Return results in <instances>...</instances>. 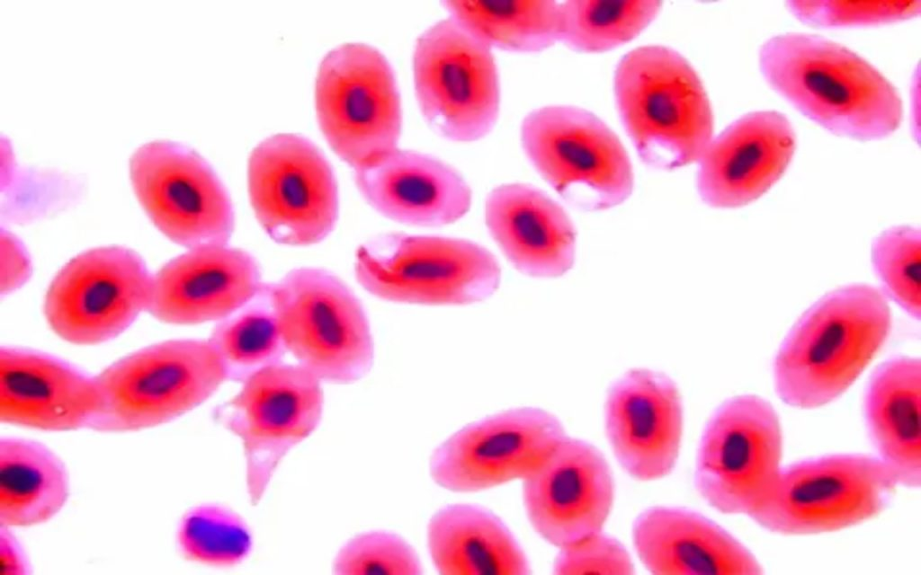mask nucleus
I'll list each match as a JSON object with an SVG mask.
<instances>
[{
	"instance_id": "1",
	"label": "nucleus",
	"mask_w": 921,
	"mask_h": 575,
	"mask_svg": "<svg viewBox=\"0 0 921 575\" xmlns=\"http://www.w3.org/2000/svg\"><path fill=\"white\" fill-rule=\"evenodd\" d=\"M765 81L806 117L858 140L891 135L902 119L898 91L872 65L825 38L787 32L759 49Z\"/></svg>"
},
{
	"instance_id": "2",
	"label": "nucleus",
	"mask_w": 921,
	"mask_h": 575,
	"mask_svg": "<svg viewBox=\"0 0 921 575\" xmlns=\"http://www.w3.org/2000/svg\"><path fill=\"white\" fill-rule=\"evenodd\" d=\"M890 327L888 301L877 288L854 284L827 294L799 319L776 354L779 398L800 409L836 400L875 357Z\"/></svg>"
},
{
	"instance_id": "3",
	"label": "nucleus",
	"mask_w": 921,
	"mask_h": 575,
	"mask_svg": "<svg viewBox=\"0 0 921 575\" xmlns=\"http://www.w3.org/2000/svg\"><path fill=\"white\" fill-rule=\"evenodd\" d=\"M623 127L647 164L672 170L700 160L713 133L703 84L688 60L661 45L623 56L613 80Z\"/></svg>"
},
{
	"instance_id": "4",
	"label": "nucleus",
	"mask_w": 921,
	"mask_h": 575,
	"mask_svg": "<svg viewBox=\"0 0 921 575\" xmlns=\"http://www.w3.org/2000/svg\"><path fill=\"white\" fill-rule=\"evenodd\" d=\"M227 380L209 340L146 347L94 376L97 407L88 429L124 433L168 423L205 402Z\"/></svg>"
},
{
	"instance_id": "5",
	"label": "nucleus",
	"mask_w": 921,
	"mask_h": 575,
	"mask_svg": "<svg viewBox=\"0 0 921 575\" xmlns=\"http://www.w3.org/2000/svg\"><path fill=\"white\" fill-rule=\"evenodd\" d=\"M358 283L390 302L463 305L493 296L501 282L494 254L472 241L387 233L362 244L354 266Z\"/></svg>"
},
{
	"instance_id": "6",
	"label": "nucleus",
	"mask_w": 921,
	"mask_h": 575,
	"mask_svg": "<svg viewBox=\"0 0 921 575\" xmlns=\"http://www.w3.org/2000/svg\"><path fill=\"white\" fill-rule=\"evenodd\" d=\"M286 349L322 383L353 384L371 370L374 345L365 310L329 270L301 267L273 283Z\"/></svg>"
},
{
	"instance_id": "7",
	"label": "nucleus",
	"mask_w": 921,
	"mask_h": 575,
	"mask_svg": "<svg viewBox=\"0 0 921 575\" xmlns=\"http://www.w3.org/2000/svg\"><path fill=\"white\" fill-rule=\"evenodd\" d=\"M315 106L329 146L353 170L398 148L400 92L392 65L377 48L349 42L328 51L317 72Z\"/></svg>"
},
{
	"instance_id": "8",
	"label": "nucleus",
	"mask_w": 921,
	"mask_h": 575,
	"mask_svg": "<svg viewBox=\"0 0 921 575\" xmlns=\"http://www.w3.org/2000/svg\"><path fill=\"white\" fill-rule=\"evenodd\" d=\"M898 485L877 456H818L782 469L765 500L749 517L781 535L837 531L881 513Z\"/></svg>"
},
{
	"instance_id": "9",
	"label": "nucleus",
	"mask_w": 921,
	"mask_h": 575,
	"mask_svg": "<svg viewBox=\"0 0 921 575\" xmlns=\"http://www.w3.org/2000/svg\"><path fill=\"white\" fill-rule=\"evenodd\" d=\"M520 142L537 172L578 208H611L632 192L633 172L624 146L586 110L570 105L532 110L522 120Z\"/></svg>"
},
{
	"instance_id": "10",
	"label": "nucleus",
	"mask_w": 921,
	"mask_h": 575,
	"mask_svg": "<svg viewBox=\"0 0 921 575\" xmlns=\"http://www.w3.org/2000/svg\"><path fill=\"white\" fill-rule=\"evenodd\" d=\"M322 384L300 364L280 362L246 377L217 408L216 419L241 442L251 505L262 501L285 457L320 424Z\"/></svg>"
},
{
	"instance_id": "11",
	"label": "nucleus",
	"mask_w": 921,
	"mask_h": 575,
	"mask_svg": "<svg viewBox=\"0 0 921 575\" xmlns=\"http://www.w3.org/2000/svg\"><path fill=\"white\" fill-rule=\"evenodd\" d=\"M412 71L420 112L440 137L469 143L493 130L501 101L493 51L452 18L417 37Z\"/></svg>"
},
{
	"instance_id": "12",
	"label": "nucleus",
	"mask_w": 921,
	"mask_h": 575,
	"mask_svg": "<svg viewBox=\"0 0 921 575\" xmlns=\"http://www.w3.org/2000/svg\"><path fill=\"white\" fill-rule=\"evenodd\" d=\"M782 455L781 424L771 403L753 394L731 397L713 411L702 431L696 490L722 513L749 516L775 483Z\"/></svg>"
},
{
	"instance_id": "13",
	"label": "nucleus",
	"mask_w": 921,
	"mask_h": 575,
	"mask_svg": "<svg viewBox=\"0 0 921 575\" xmlns=\"http://www.w3.org/2000/svg\"><path fill=\"white\" fill-rule=\"evenodd\" d=\"M247 185L257 221L279 243H317L335 226L339 202L334 170L301 135L280 133L261 141L249 155Z\"/></svg>"
},
{
	"instance_id": "14",
	"label": "nucleus",
	"mask_w": 921,
	"mask_h": 575,
	"mask_svg": "<svg viewBox=\"0 0 921 575\" xmlns=\"http://www.w3.org/2000/svg\"><path fill=\"white\" fill-rule=\"evenodd\" d=\"M130 179L144 211L171 241L225 245L235 225L230 197L210 164L179 143L156 140L131 155Z\"/></svg>"
},
{
	"instance_id": "15",
	"label": "nucleus",
	"mask_w": 921,
	"mask_h": 575,
	"mask_svg": "<svg viewBox=\"0 0 921 575\" xmlns=\"http://www.w3.org/2000/svg\"><path fill=\"white\" fill-rule=\"evenodd\" d=\"M152 277L142 258L121 246L85 251L52 279L44 314L52 331L77 345L110 341L148 310Z\"/></svg>"
},
{
	"instance_id": "16",
	"label": "nucleus",
	"mask_w": 921,
	"mask_h": 575,
	"mask_svg": "<svg viewBox=\"0 0 921 575\" xmlns=\"http://www.w3.org/2000/svg\"><path fill=\"white\" fill-rule=\"evenodd\" d=\"M566 437L552 413L536 407L510 409L470 423L440 444L430 458V475L456 492L524 480Z\"/></svg>"
},
{
	"instance_id": "17",
	"label": "nucleus",
	"mask_w": 921,
	"mask_h": 575,
	"mask_svg": "<svg viewBox=\"0 0 921 575\" xmlns=\"http://www.w3.org/2000/svg\"><path fill=\"white\" fill-rule=\"evenodd\" d=\"M523 485L533 529L562 548L602 531L614 498L610 466L587 441L566 437Z\"/></svg>"
},
{
	"instance_id": "18",
	"label": "nucleus",
	"mask_w": 921,
	"mask_h": 575,
	"mask_svg": "<svg viewBox=\"0 0 921 575\" xmlns=\"http://www.w3.org/2000/svg\"><path fill=\"white\" fill-rule=\"evenodd\" d=\"M683 402L667 375L648 368L628 370L610 386L604 403L608 441L622 468L639 481H653L674 469L683 433Z\"/></svg>"
},
{
	"instance_id": "19",
	"label": "nucleus",
	"mask_w": 921,
	"mask_h": 575,
	"mask_svg": "<svg viewBox=\"0 0 921 575\" xmlns=\"http://www.w3.org/2000/svg\"><path fill=\"white\" fill-rule=\"evenodd\" d=\"M796 147L789 119L775 111L746 114L711 139L700 158L697 190L707 205L745 206L783 174Z\"/></svg>"
},
{
	"instance_id": "20",
	"label": "nucleus",
	"mask_w": 921,
	"mask_h": 575,
	"mask_svg": "<svg viewBox=\"0 0 921 575\" xmlns=\"http://www.w3.org/2000/svg\"><path fill=\"white\" fill-rule=\"evenodd\" d=\"M261 271L248 252L206 244L172 259L153 277L148 311L172 324L219 321L261 288Z\"/></svg>"
},
{
	"instance_id": "21",
	"label": "nucleus",
	"mask_w": 921,
	"mask_h": 575,
	"mask_svg": "<svg viewBox=\"0 0 921 575\" xmlns=\"http://www.w3.org/2000/svg\"><path fill=\"white\" fill-rule=\"evenodd\" d=\"M355 185L383 217L416 226H443L469 210L472 192L452 165L431 155L398 147L354 169Z\"/></svg>"
},
{
	"instance_id": "22",
	"label": "nucleus",
	"mask_w": 921,
	"mask_h": 575,
	"mask_svg": "<svg viewBox=\"0 0 921 575\" xmlns=\"http://www.w3.org/2000/svg\"><path fill=\"white\" fill-rule=\"evenodd\" d=\"M97 407L94 376L52 355L0 350V420L46 431L88 428Z\"/></svg>"
},
{
	"instance_id": "23",
	"label": "nucleus",
	"mask_w": 921,
	"mask_h": 575,
	"mask_svg": "<svg viewBox=\"0 0 921 575\" xmlns=\"http://www.w3.org/2000/svg\"><path fill=\"white\" fill-rule=\"evenodd\" d=\"M485 223L508 261L534 278H558L572 267L576 232L563 208L526 183L495 187L485 200Z\"/></svg>"
},
{
	"instance_id": "24",
	"label": "nucleus",
	"mask_w": 921,
	"mask_h": 575,
	"mask_svg": "<svg viewBox=\"0 0 921 575\" xmlns=\"http://www.w3.org/2000/svg\"><path fill=\"white\" fill-rule=\"evenodd\" d=\"M632 541L644 566L654 574L755 575L762 567L752 553L703 515L657 506L632 525Z\"/></svg>"
},
{
	"instance_id": "25",
	"label": "nucleus",
	"mask_w": 921,
	"mask_h": 575,
	"mask_svg": "<svg viewBox=\"0 0 921 575\" xmlns=\"http://www.w3.org/2000/svg\"><path fill=\"white\" fill-rule=\"evenodd\" d=\"M921 364L913 357H895L872 373L864 394L863 415L878 458L899 485L921 483Z\"/></svg>"
},
{
	"instance_id": "26",
	"label": "nucleus",
	"mask_w": 921,
	"mask_h": 575,
	"mask_svg": "<svg viewBox=\"0 0 921 575\" xmlns=\"http://www.w3.org/2000/svg\"><path fill=\"white\" fill-rule=\"evenodd\" d=\"M429 555L443 575H525L528 559L508 526L484 507H443L426 528Z\"/></svg>"
},
{
	"instance_id": "27",
	"label": "nucleus",
	"mask_w": 921,
	"mask_h": 575,
	"mask_svg": "<svg viewBox=\"0 0 921 575\" xmlns=\"http://www.w3.org/2000/svg\"><path fill=\"white\" fill-rule=\"evenodd\" d=\"M69 474L52 450L34 440H0V526L11 529L48 522L66 505Z\"/></svg>"
},
{
	"instance_id": "28",
	"label": "nucleus",
	"mask_w": 921,
	"mask_h": 575,
	"mask_svg": "<svg viewBox=\"0 0 921 575\" xmlns=\"http://www.w3.org/2000/svg\"><path fill=\"white\" fill-rule=\"evenodd\" d=\"M452 18L489 49L537 53L559 40V3L552 0H447Z\"/></svg>"
},
{
	"instance_id": "29",
	"label": "nucleus",
	"mask_w": 921,
	"mask_h": 575,
	"mask_svg": "<svg viewBox=\"0 0 921 575\" xmlns=\"http://www.w3.org/2000/svg\"><path fill=\"white\" fill-rule=\"evenodd\" d=\"M209 341L228 380L241 383L258 370L282 362L288 350L279 326L273 283H263L246 303L219 320Z\"/></svg>"
},
{
	"instance_id": "30",
	"label": "nucleus",
	"mask_w": 921,
	"mask_h": 575,
	"mask_svg": "<svg viewBox=\"0 0 921 575\" xmlns=\"http://www.w3.org/2000/svg\"><path fill=\"white\" fill-rule=\"evenodd\" d=\"M653 0H569L559 4V40L582 53H599L636 38L657 16Z\"/></svg>"
},
{
	"instance_id": "31",
	"label": "nucleus",
	"mask_w": 921,
	"mask_h": 575,
	"mask_svg": "<svg viewBox=\"0 0 921 575\" xmlns=\"http://www.w3.org/2000/svg\"><path fill=\"white\" fill-rule=\"evenodd\" d=\"M176 544L184 559L214 568H232L246 561L254 535L246 520L219 503H201L180 518Z\"/></svg>"
},
{
	"instance_id": "32",
	"label": "nucleus",
	"mask_w": 921,
	"mask_h": 575,
	"mask_svg": "<svg viewBox=\"0 0 921 575\" xmlns=\"http://www.w3.org/2000/svg\"><path fill=\"white\" fill-rule=\"evenodd\" d=\"M873 269L885 290L905 312L919 319L921 309V238L908 226L889 228L872 246Z\"/></svg>"
},
{
	"instance_id": "33",
	"label": "nucleus",
	"mask_w": 921,
	"mask_h": 575,
	"mask_svg": "<svg viewBox=\"0 0 921 575\" xmlns=\"http://www.w3.org/2000/svg\"><path fill=\"white\" fill-rule=\"evenodd\" d=\"M335 575H418L423 572L414 548L385 530L358 533L337 549L331 564Z\"/></svg>"
},
{
	"instance_id": "34",
	"label": "nucleus",
	"mask_w": 921,
	"mask_h": 575,
	"mask_svg": "<svg viewBox=\"0 0 921 575\" xmlns=\"http://www.w3.org/2000/svg\"><path fill=\"white\" fill-rule=\"evenodd\" d=\"M789 11L800 21L818 27L886 24L917 15L921 1H789Z\"/></svg>"
},
{
	"instance_id": "35",
	"label": "nucleus",
	"mask_w": 921,
	"mask_h": 575,
	"mask_svg": "<svg viewBox=\"0 0 921 575\" xmlns=\"http://www.w3.org/2000/svg\"><path fill=\"white\" fill-rule=\"evenodd\" d=\"M555 574H632L634 566L625 547L602 531L573 544L559 548Z\"/></svg>"
},
{
	"instance_id": "36",
	"label": "nucleus",
	"mask_w": 921,
	"mask_h": 575,
	"mask_svg": "<svg viewBox=\"0 0 921 575\" xmlns=\"http://www.w3.org/2000/svg\"><path fill=\"white\" fill-rule=\"evenodd\" d=\"M31 260L22 243L12 234H0V291L10 294L21 288L30 278Z\"/></svg>"
},
{
	"instance_id": "37",
	"label": "nucleus",
	"mask_w": 921,
	"mask_h": 575,
	"mask_svg": "<svg viewBox=\"0 0 921 575\" xmlns=\"http://www.w3.org/2000/svg\"><path fill=\"white\" fill-rule=\"evenodd\" d=\"M12 530L0 526V574H27L31 568L28 557Z\"/></svg>"
}]
</instances>
